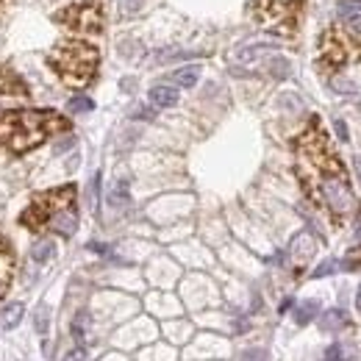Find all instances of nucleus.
I'll use <instances>...</instances> for the list:
<instances>
[{
    "label": "nucleus",
    "instance_id": "1",
    "mask_svg": "<svg viewBox=\"0 0 361 361\" xmlns=\"http://www.w3.org/2000/svg\"><path fill=\"white\" fill-rule=\"evenodd\" d=\"M67 120L56 111H9L0 114V142L12 153H28L53 131H67Z\"/></svg>",
    "mask_w": 361,
    "mask_h": 361
},
{
    "label": "nucleus",
    "instance_id": "2",
    "mask_svg": "<svg viewBox=\"0 0 361 361\" xmlns=\"http://www.w3.org/2000/svg\"><path fill=\"white\" fill-rule=\"evenodd\" d=\"M50 67L61 76V81L67 87H87L95 72H98V50L81 39H69V42H61L50 56H47Z\"/></svg>",
    "mask_w": 361,
    "mask_h": 361
},
{
    "label": "nucleus",
    "instance_id": "3",
    "mask_svg": "<svg viewBox=\"0 0 361 361\" xmlns=\"http://www.w3.org/2000/svg\"><path fill=\"white\" fill-rule=\"evenodd\" d=\"M72 206H76V186L67 184V186H58V189H50V192L36 195L34 203L23 211L20 223H23L25 228L39 231V228H45V226L53 223L56 214H61L64 208H72Z\"/></svg>",
    "mask_w": 361,
    "mask_h": 361
},
{
    "label": "nucleus",
    "instance_id": "4",
    "mask_svg": "<svg viewBox=\"0 0 361 361\" xmlns=\"http://www.w3.org/2000/svg\"><path fill=\"white\" fill-rule=\"evenodd\" d=\"M58 23L72 28L76 34H100L103 31V6L100 0H84L58 14Z\"/></svg>",
    "mask_w": 361,
    "mask_h": 361
},
{
    "label": "nucleus",
    "instance_id": "5",
    "mask_svg": "<svg viewBox=\"0 0 361 361\" xmlns=\"http://www.w3.org/2000/svg\"><path fill=\"white\" fill-rule=\"evenodd\" d=\"M320 53H322V61L328 67H342L350 61V45L347 39L339 34V31H328L322 36V45H320Z\"/></svg>",
    "mask_w": 361,
    "mask_h": 361
},
{
    "label": "nucleus",
    "instance_id": "6",
    "mask_svg": "<svg viewBox=\"0 0 361 361\" xmlns=\"http://www.w3.org/2000/svg\"><path fill=\"white\" fill-rule=\"evenodd\" d=\"M12 275H14V250L6 239H0V298L6 295Z\"/></svg>",
    "mask_w": 361,
    "mask_h": 361
},
{
    "label": "nucleus",
    "instance_id": "7",
    "mask_svg": "<svg viewBox=\"0 0 361 361\" xmlns=\"http://www.w3.org/2000/svg\"><path fill=\"white\" fill-rule=\"evenodd\" d=\"M28 87L23 84V78L12 69L0 67V98H25Z\"/></svg>",
    "mask_w": 361,
    "mask_h": 361
},
{
    "label": "nucleus",
    "instance_id": "8",
    "mask_svg": "<svg viewBox=\"0 0 361 361\" xmlns=\"http://www.w3.org/2000/svg\"><path fill=\"white\" fill-rule=\"evenodd\" d=\"M289 253H292V261H295V264H306V261L317 253V242H314V237H309V234H298V237L292 239V248H289Z\"/></svg>",
    "mask_w": 361,
    "mask_h": 361
},
{
    "label": "nucleus",
    "instance_id": "9",
    "mask_svg": "<svg viewBox=\"0 0 361 361\" xmlns=\"http://www.w3.org/2000/svg\"><path fill=\"white\" fill-rule=\"evenodd\" d=\"M50 228H53L56 234H61V237H72V234H76V231H78V211H76V206L64 208L61 214H56L53 223H50Z\"/></svg>",
    "mask_w": 361,
    "mask_h": 361
},
{
    "label": "nucleus",
    "instance_id": "10",
    "mask_svg": "<svg viewBox=\"0 0 361 361\" xmlns=\"http://www.w3.org/2000/svg\"><path fill=\"white\" fill-rule=\"evenodd\" d=\"M148 98H151V103H153L156 109H170V106L178 103V89H175L173 84H159V87L151 89Z\"/></svg>",
    "mask_w": 361,
    "mask_h": 361
},
{
    "label": "nucleus",
    "instance_id": "11",
    "mask_svg": "<svg viewBox=\"0 0 361 361\" xmlns=\"http://www.w3.org/2000/svg\"><path fill=\"white\" fill-rule=\"evenodd\" d=\"M197 78H200V67L197 64H189V67H181V69H175L173 76H170V81H173V87H184V89H189V87H195L197 84Z\"/></svg>",
    "mask_w": 361,
    "mask_h": 361
},
{
    "label": "nucleus",
    "instance_id": "12",
    "mask_svg": "<svg viewBox=\"0 0 361 361\" xmlns=\"http://www.w3.org/2000/svg\"><path fill=\"white\" fill-rule=\"evenodd\" d=\"M320 325H322V331H342V328L350 325V314L342 311V309H331V311L322 314Z\"/></svg>",
    "mask_w": 361,
    "mask_h": 361
},
{
    "label": "nucleus",
    "instance_id": "13",
    "mask_svg": "<svg viewBox=\"0 0 361 361\" xmlns=\"http://www.w3.org/2000/svg\"><path fill=\"white\" fill-rule=\"evenodd\" d=\"M53 256H56V242H53V239H39V242L31 248V259L39 261V264L50 261Z\"/></svg>",
    "mask_w": 361,
    "mask_h": 361
},
{
    "label": "nucleus",
    "instance_id": "14",
    "mask_svg": "<svg viewBox=\"0 0 361 361\" xmlns=\"http://www.w3.org/2000/svg\"><path fill=\"white\" fill-rule=\"evenodd\" d=\"M72 336L78 339L81 347H84V342H89V314L87 311L76 314V320H72Z\"/></svg>",
    "mask_w": 361,
    "mask_h": 361
},
{
    "label": "nucleus",
    "instance_id": "15",
    "mask_svg": "<svg viewBox=\"0 0 361 361\" xmlns=\"http://www.w3.org/2000/svg\"><path fill=\"white\" fill-rule=\"evenodd\" d=\"M317 314H320V303H317V300H306V303H300V306H298L295 320H298V325H309Z\"/></svg>",
    "mask_w": 361,
    "mask_h": 361
},
{
    "label": "nucleus",
    "instance_id": "16",
    "mask_svg": "<svg viewBox=\"0 0 361 361\" xmlns=\"http://www.w3.org/2000/svg\"><path fill=\"white\" fill-rule=\"evenodd\" d=\"M128 200H131V197H128V184H125V181H117L114 189L109 192V203H111L114 208H122V206H128Z\"/></svg>",
    "mask_w": 361,
    "mask_h": 361
},
{
    "label": "nucleus",
    "instance_id": "17",
    "mask_svg": "<svg viewBox=\"0 0 361 361\" xmlns=\"http://www.w3.org/2000/svg\"><path fill=\"white\" fill-rule=\"evenodd\" d=\"M23 314H25L23 303H12V306L3 311V328H17V325L23 322Z\"/></svg>",
    "mask_w": 361,
    "mask_h": 361
},
{
    "label": "nucleus",
    "instance_id": "18",
    "mask_svg": "<svg viewBox=\"0 0 361 361\" xmlns=\"http://www.w3.org/2000/svg\"><path fill=\"white\" fill-rule=\"evenodd\" d=\"M267 69L272 72V78H286V76H289V69H292V67H289V61H286V58L272 56V58L267 61Z\"/></svg>",
    "mask_w": 361,
    "mask_h": 361
},
{
    "label": "nucleus",
    "instance_id": "19",
    "mask_svg": "<svg viewBox=\"0 0 361 361\" xmlns=\"http://www.w3.org/2000/svg\"><path fill=\"white\" fill-rule=\"evenodd\" d=\"M47 322H50V309L42 303V306L36 309V317H34V328H36V333H39V336H45V333H47Z\"/></svg>",
    "mask_w": 361,
    "mask_h": 361
},
{
    "label": "nucleus",
    "instance_id": "20",
    "mask_svg": "<svg viewBox=\"0 0 361 361\" xmlns=\"http://www.w3.org/2000/svg\"><path fill=\"white\" fill-rule=\"evenodd\" d=\"M336 14H339V17L361 14V0H342V3H336Z\"/></svg>",
    "mask_w": 361,
    "mask_h": 361
},
{
    "label": "nucleus",
    "instance_id": "21",
    "mask_svg": "<svg viewBox=\"0 0 361 361\" xmlns=\"http://www.w3.org/2000/svg\"><path fill=\"white\" fill-rule=\"evenodd\" d=\"M67 106H69V111H72V114H87V111H92V106H95V103H92L89 98H72Z\"/></svg>",
    "mask_w": 361,
    "mask_h": 361
},
{
    "label": "nucleus",
    "instance_id": "22",
    "mask_svg": "<svg viewBox=\"0 0 361 361\" xmlns=\"http://www.w3.org/2000/svg\"><path fill=\"white\" fill-rule=\"evenodd\" d=\"M339 270V261H333V259H328V261H322L317 270H314V278H325V275H333Z\"/></svg>",
    "mask_w": 361,
    "mask_h": 361
},
{
    "label": "nucleus",
    "instance_id": "23",
    "mask_svg": "<svg viewBox=\"0 0 361 361\" xmlns=\"http://www.w3.org/2000/svg\"><path fill=\"white\" fill-rule=\"evenodd\" d=\"M61 361H89V353H87V347L78 344V347H72Z\"/></svg>",
    "mask_w": 361,
    "mask_h": 361
},
{
    "label": "nucleus",
    "instance_id": "24",
    "mask_svg": "<svg viewBox=\"0 0 361 361\" xmlns=\"http://www.w3.org/2000/svg\"><path fill=\"white\" fill-rule=\"evenodd\" d=\"M120 3H122V12H125V14H133V12L142 9L144 0H120Z\"/></svg>",
    "mask_w": 361,
    "mask_h": 361
},
{
    "label": "nucleus",
    "instance_id": "25",
    "mask_svg": "<svg viewBox=\"0 0 361 361\" xmlns=\"http://www.w3.org/2000/svg\"><path fill=\"white\" fill-rule=\"evenodd\" d=\"M322 361H342V344H331L325 350V358Z\"/></svg>",
    "mask_w": 361,
    "mask_h": 361
},
{
    "label": "nucleus",
    "instance_id": "26",
    "mask_svg": "<svg viewBox=\"0 0 361 361\" xmlns=\"http://www.w3.org/2000/svg\"><path fill=\"white\" fill-rule=\"evenodd\" d=\"M331 87H333L336 92H350V95L355 92V84H350V81H333Z\"/></svg>",
    "mask_w": 361,
    "mask_h": 361
},
{
    "label": "nucleus",
    "instance_id": "27",
    "mask_svg": "<svg viewBox=\"0 0 361 361\" xmlns=\"http://www.w3.org/2000/svg\"><path fill=\"white\" fill-rule=\"evenodd\" d=\"M98 189H100V173L92 178V195H89L92 197V208H98Z\"/></svg>",
    "mask_w": 361,
    "mask_h": 361
},
{
    "label": "nucleus",
    "instance_id": "28",
    "mask_svg": "<svg viewBox=\"0 0 361 361\" xmlns=\"http://www.w3.org/2000/svg\"><path fill=\"white\" fill-rule=\"evenodd\" d=\"M333 128H336V133H339V139H342V142H347V125H344L342 120H336V122H333Z\"/></svg>",
    "mask_w": 361,
    "mask_h": 361
},
{
    "label": "nucleus",
    "instance_id": "29",
    "mask_svg": "<svg viewBox=\"0 0 361 361\" xmlns=\"http://www.w3.org/2000/svg\"><path fill=\"white\" fill-rule=\"evenodd\" d=\"M133 117H136V120H151V117H153V109H136Z\"/></svg>",
    "mask_w": 361,
    "mask_h": 361
},
{
    "label": "nucleus",
    "instance_id": "30",
    "mask_svg": "<svg viewBox=\"0 0 361 361\" xmlns=\"http://www.w3.org/2000/svg\"><path fill=\"white\" fill-rule=\"evenodd\" d=\"M355 242L361 245V214L355 217Z\"/></svg>",
    "mask_w": 361,
    "mask_h": 361
},
{
    "label": "nucleus",
    "instance_id": "31",
    "mask_svg": "<svg viewBox=\"0 0 361 361\" xmlns=\"http://www.w3.org/2000/svg\"><path fill=\"white\" fill-rule=\"evenodd\" d=\"M89 250H95V253H109V248H106V245H98V242H92Z\"/></svg>",
    "mask_w": 361,
    "mask_h": 361
},
{
    "label": "nucleus",
    "instance_id": "32",
    "mask_svg": "<svg viewBox=\"0 0 361 361\" xmlns=\"http://www.w3.org/2000/svg\"><path fill=\"white\" fill-rule=\"evenodd\" d=\"M355 309L361 311V286H358V292H355Z\"/></svg>",
    "mask_w": 361,
    "mask_h": 361
},
{
    "label": "nucleus",
    "instance_id": "33",
    "mask_svg": "<svg viewBox=\"0 0 361 361\" xmlns=\"http://www.w3.org/2000/svg\"><path fill=\"white\" fill-rule=\"evenodd\" d=\"M355 170H358V175H361V159H355Z\"/></svg>",
    "mask_w": 361,
    "mask_h": 361
}]
</instances>
